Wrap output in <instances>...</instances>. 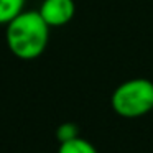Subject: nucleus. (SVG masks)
<instances>
[{"label": "nucleus", "mask_w": 153, "mask_h": 153, "mask_svg": "<svg viewBox=\"0 0 153 153\" xmlns=\"http://www.w3.org/2000/svg\"><path fill=\"white\" fill-rule=\"evenodd\" d=\"M79 137V130H77V125L73 122H66V123H61L59 127L56 128V138L59 143L68 142V140H73Z\"/></svg>", "instance_id": "obj_6"}, {"label": "nucleus", "mask_w": 153, "mask_h": 153, "mask_svg": "<svg viewBox=\"0 0 153 153\" xmlns=\"http://www.w3.org/2000/svg\"><path fill=\"white\" fill-rule=\"evenodd\" d=\"M25 0H0V25H8L23 12Z\"/></svg>", "instance_id": "obj_5"}, {"label": "nucleus", "mask_w": 153, "mask_h": 153, "mask_svg": "<svg viewBox=\"0 0 153 153\" xmlns=\"http://www.w3.org/2000/svg\"><path fill=\"white\" fill-rule=\"evenodd\" d=\"M152 112H153V110H152Z\"/></svg>", "instance_id": "obj_7"}, {"label": "nucleus", "mask_w": 153, "mask_h": 153, "mask_svg": "<svg viewBox=\"0 0 153 153\" xmlns=\"http://www.w3.org/2000/svg\"><path fill=\"white\" fill-rule=\"evenodd\" d=\"M114 112L125 119H138L153 110V82L135 77L115 87L110 97Z\"/></svg>", "instance_id": "obj_2"}, {"label": "nucleus", "mask_w": 153, "mask_h": 153, "mask_svg": "<svg viewBox=\"0 0 153 153\" xmlns=\"http://www.w3.org/2000/svg\"><path fill=\"white\" fill-rule=\"evenodd\" d=\"M38 12L50 28L64 27L74 18L76 4L74 0H43Z\"/></svg>", "instance_id": "obj_3"}, {"label": "nucleus", "mask_w": 153, "mask_h": 153, "mask_svg": "<svg viewBox=\"0 0 153 153\" xmlns=\"http://www.w3.org/2000/svg\"><path fill=\"white\" fill-rule=\"evenodd\" d=\"M58 153H99V152H97V148L89 142V140L76 137V138H73V140L59 143Z\"/></svg>", "instance_id": "obj_4"}, {"label": "nucleus", "mask_w": 153, "mask_h": 153, "mask_svg": "<svg viewBox=\"0 0 153 153\" xmlns=\"http://www.w3.org/2000/svg\"><path fill=\"white\" fill-rule=\"evenodd\" d=\"M5 27L7 46L18 59H36L45 53L50 43V27L41 18L40 12L23 10Z\"/></svg>", "instance_id": "obj_1"}]
</instances>
